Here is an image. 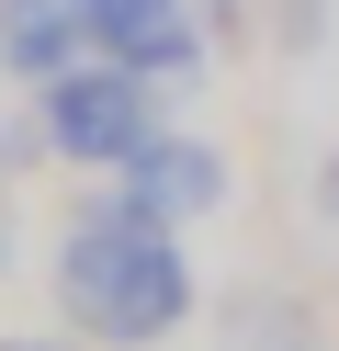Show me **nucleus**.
I'll return each instance as SVG.
<instances>
[{
    "instance_id": "f257e3e1",
    "label": "nucleus",
    "mask_w": 339,
    "mask_h": 351,
    "mask_svg": "<svg viewBox=\"0 0 339 351\" xmlns=\"http://www.w3.org/2000/svg\"><path fill=\"white\" fill-rule=\"evenodd\" d=\"M57 306L68 328H90L102 351H158L192 328V261L181 227H158L125 182H102L79 215L57 227Z\"/></svg>"
},
{
    "instance_id": "f03ea898",
    "label": "nucleus",
    "mask_w": 339,
    "mask_h": 351,
    "mask_svg": "<svg viewBox=\"0 0 339 351\" xmlns=\"http://www.w3.org/2000/svg\"><path fill=\"white\" fill-rule=\"evenodd\" d=\"M158 136H170L158 80L125 69V57H79L68 80H45V91H34V147H45V159H68V170H90V182H125Z\"/></svg>"
},
{
    "instance_id": "7ed1b4c3",
    "label": "nucleus",
    "mask_w": 339,
    "mask_h": 351,
    "mask_svg": "<svg viewBox=\"0 0 339 351\" xmlns=\"http://www.w3.org/2000/svg\"><path fill=\"white\" fill-rule=\"evenodd\" d=\"M125 193L158 227H203V215H226V193H238V159H226L215 136H192V125H170V136L125 170Z\"/></svg>"
},
{
    "instance_id": "20e7f679",
    "label": "nucleus",
    "mask_w": 339,
    "mask_h": 351,
    "mask_svg": "<svg viewBox=\"0 0 339 351\" xmlns=\"http://www.w3.org/2000/svg\"><path fill=\"white\" fill-rule=\"evenodd\" d=\"M90 57H125L147 80L203 69V0H90Z\"/></svg>"
},
{
    "instance_id": "39448f33",
    "label": "nucleus",
    "mask_w": 339,
    "mask_h": 351,
    "mask_svg": "<svg viewBox=\"0 0 339 351\" xmlns=\"http://www.w3.org/2000/svg\"><path fill=\"white\" fill-rule=\"evenodd\" d=\"M90 57V0H0V69L12 80H68Z\"/></svg>"
},
{
    "instance_id": "423d86ee",
    "label": "nucleus",
    "mask_w": 339,
    "mask_h": 351,
    "mask_svg": "<svg viewBox=\"0 0 339 351\" xmlns=\"http://www.w3.org/2000/svg\"><path fill=\"white\" fill-rule=\"evenodd\" d=\"M203 351H316L305 306L271 295V283H238V295L215 306V328H203Z\"/></svg>"
},
{
    "instance_id": "0eeeda50",
    "label": "nucleus",
    "mask_w": 339,
    "mask_h": 351,
    "mask_svg": "<svg viewBox=\"0 0 339 351\" xmlns=\"http://www.w3.org/2000/svg\"><path fill=\"white\" fill-rule=\"evenodd\" d=\"M203 12H215V23H249V0H203Z\"/></svg>"
},
{
    "instance_id": "6e6552de",
    "label": "nucleus",
    "mask_w": 339,
    "mask_h": 351,
    "mask_svg": "<svg viewBox=\"0 0 339 351\" xmlns=\"http://www.w3.org/2000/svg\"><path fill=\"white\" fill-rule=\"evenodd\" d=\"M316 204H328V215H339V159H328V182H316Z\"/></svg>"
},
{
    "instance_id": "1a4fd4ad",
    "label": "nucleus",
    "mask_w": 339,
    "mask_h": 351,
    "mask_svg": "<svg viewBox=\"0 0 339 351\" xmlns=\"http://www.w3.org/2000/svg\"><path fill=\"white\" fill-rule=\"evenodd\" d=\"M0 261H12V204H0Z\"/></svg>"
},
{
    "instance_id": "9d476101",
    "label": "nucleus",
    "mask_w": 339,
    "mask_h": 351,
    "mask_svg": "<svg viewBox=\"0 0 339 351\" xmlns=\"http://www.w3.org/2000/svg\"><path fill=\"white\" fill-rule=\"evenodd\" d=\"M0 351H57V340H0Z\"/></svg>"
},
{
    "instance_id": "9b49d317",
    "label": "nucleus",
    "mask_w": 339,
    "mask_h": 351,
    "mask_svg": "<svg viewBox=\"0 0 339 351\" xmlns=\"http://www.w3.org/2000/svg\"><path fill=\"white\" fill-rule=\"evenodd\" d=\"M0 80H12V69H0Z\"/></svg>"
}]
</instances>
